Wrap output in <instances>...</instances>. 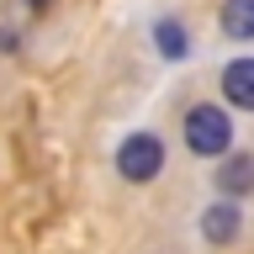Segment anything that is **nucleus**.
<instances>
[{"instance_id":"nucleus-2","label":"nucleus","mask_w":254,"mask_h":254,"mask_svg":"<svg viewBox=\"0 0 254 254\" xmlns=\"http://www.w3.org/2000/svg\"><path fill=\"white\" fill-rule=\"evenodd\" d=\"M117 170L132 180V186H143V180H154L159 170H164V148H159V138H148V132H138V138H127L122 148H117Z\"/></svg>"},{"instance_id":"nucleus-8","label":"nucleus","mask_w":254,"mask_h":254,"mask_svg":"<svg viewBox=\"0 0 254 254\" xmlns=\"http://www.w3.org/2000/svg\"><path fill=\"white\" fill-rule=\"evenodd\" d=\"M27 5H32V11H48V0H27Z\"/></svg>"},{"instance_id":"nucleus-3","label":"nucleus","mask_w":254,"mask_h":254,"mask_svg":"<svg viewBox=\"0 0 254 254\" xmlns=\"http://www.w3.org/2000/svg\"><path fill=\"white\" fill-rule=\"evenodd\" d=\"M222 95H228L233 106L254 111V59H233L222 69Z\"/></svg>"},{"instance_id":"nucleus-7","label":"nucleus","mask_w":254,"mask_h":254,"mask_svg":"<svg viewBox=\"0 0 254 254\" xmlns=\"http://www.w3.org/2000/svg\"><path fill=\"white\" fill-rule=\"evenodd\" d=\"M159 53L164 59H186V32L175 21H159Z\"/></svg>"},{"instance_id":"nucleus-4","label":"nucleus","mask_w":254,"mask_h":254,"mask_svg":"<svg viewBox=\"0 0 254 254\" xmlns=\"http://www.w3.org/2000/svg\"><path fill=\"white\" fill-rule=\"evenodd\" d=\"M201 233L212 238V244H228V238L238 233V206H233V201H217V206H206V217H201Z\"/></svg>"},{"instance_id":"nucleus-6","label":"nucleus","mask_w":254,"mask_h":254,"mask_svg":"<svg viewBox=\"0 0 254 254\" xmlns=\"http://www.w3.org/2000/svg\"><path fill=\"white\" fill-rule=\"evenodd\" d=\"M222 32L228 37H254V0H228L222 5Z\"/></svg>"},{"instance_id":"nucleus-5","label":"nucleus","mask_w":254,"mask_h":254,"mask_svg":"<svg viewBox=\"0 0 254 254\" xmlns=\"http://www.w3.org/2000/svg\"><path fill=\"white\" fill-rule=\"evenodd\" d=\"M217 186H222V196H244V190H254V159H228L217 170Z\"/></svg>"},{"instance_id":"nucleus-1","label":"nucleus","mask_w":254,"mask_h":254,"mask_svg":"<svg viewBox=\"0 0 254 254\" xmlns=\"http://www.w3.org/2000/svg\"><path fill=\"white\" fill-rule=\"evenodd\" d=\"M186 143H190V154H201V159L228 154V143H233L228 111H222V106H190L186 111Z\"/></svg>"}]
</instances>
